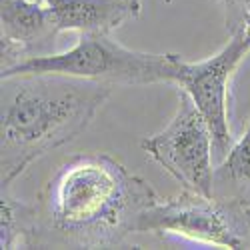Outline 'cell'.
Returning a JSON list of instances; mask_svg holds the SVG:
<instances>
[{"label":"cell","mask_w":250,"mask_h":250,"mask_svg":"<svg viewBox=\"0 0 250 250\" xmlns=\"http://www.w3.org/2000/svg\"><path fill=\"white\" fill-rule=\"evenodd\" d=\"M158 192L116 158L92 152L64 162L36 200L34 246L114 248L134 234Z\"/></svg>","instance_id":"1"},{"label":"cell","mask_w":250,"mask_h":250,"mask_svg":"<svg viewBox=\"0 0 250 250\" xmlns=\"http://www.w3.org/2000/svg\"><path fill=\"white\" fill-rule=\"evenodd\" d=\"M112 84L66 74L28 72L2 78V190L50 150L84 132Z\"/></svg>","instance_id":"2"},{"label":"cell","mask_w":250,"mask_h":250,"mask_svg":"<svg viewBox=\"0 0 250 250\" xmlns=\"http://www.w3.org/2000/svg\"><path fill=\"white\" fill-rule=\"evenodd\" d=\"M174 54L138 52L122 46L110 34H80L78 42L60 54H42L22 60L20 64L2 70L4 76L48 72L66 74L106 82V84H158L170 82Z\"/></svg>","instance_id":"3"},{"label":"cell","mask_w":250,"mask_h":250,"mask_svg":"<svg viewBox=\"0 0 250 250\" xmlns=\"http://www.w3.org/2000/svg\"><path fill=\"white\" fill-rule=\"evenodd\" d=\"M136 232L176 236L220 248H250V202L190 190L172 198L158 194L142 210Z\"/></svg>","instance_id":"4"},{"label":"cell","mask_w":250,"mask_h":250,"mask_svg":"<svg viewBox=\"0 0 250 250\" xmlns=\"http://www.w3.org/2000/svg\"><path fill=\"white\" fill-rule=\"evenodd\" d=\"M250 52V26L240 24L230 30V40L210 58L188 62L172 56L170 82L180 86L206 118L214 140V154L224 156L232 146V132L228 122V94L234 70Z\"/></svg>","instance_id":"5"},{"label":"cell","mask_w":250,"mask_h":250,"mask_svg":"<svg viewBox=\"0 0 250 250\" xmlns=\"http://www.w3.org/2000/svg\"><path fill=\"white\" fill-rule=\"evenodd\" d=\"M142 150L168 172L182 190L214 194V140L206 118L180 90L178 110L166 126L140 142Z\"/></svg>","instance_id":"6"},{"label":"cell","mask_w":250,"mask_h":250,"mask_svg":"<svg viewBox=\"0 0 250 250\" xmlns=\"http://www.w3.org/2000/svg\"><path fill=\"white\" fill-rule=\"evenodd\" d=\"M2 70L32 56L50 54L60 34L42 0H2Z\"/></svg>","instance_id":"7"},{"label":"cell","mask_w":250,"mask_h":250,"mask_svg":"<svg viewBox=\"0 0 250 250\" xmlns=\"http://www.w3.org/2000/svg\"><path fill=\"white\" fill-rule=\"evenodd\" d=\"M58 32L112 34L142 12L140 0H42Z\"/></svg>","instance_id":"8"},{"label":"cell","mask_w":250,"mask_h":250,"mask_svg":"<svg viewBox=\"0 0 250 250\" xmlns=\"http://www.w3.org/2000/svg\"><path fill=\"white\" fill-rule=\"evenodd\" d=\"M214 194L236 196L250 202V118L244 134L214 166Z\"/></svg>","instance_id":"9"},{"label":"cell","mask_w":250,"mask_h":250,"mask_svg":"<svg viewBox=\"0 0 250 250\" xmlns=\"http://www.w3.org/2000/svg\"><path fill=\"white\" fill-rule=\"evenodd\" d=\"M36 236V204H26L2 190L0 204V246L32 248Z\"/></svg>","instance_id":"10"},{"label":"cell","mask_w":250,"mask_h":250,"mask_svg":"<svg viewBox=\"0 0 250 250\" xmlns=\"http://www.w3.org/2000/svg\"><path fill=\"white\" fill-rule=\"evenodd\" d=\"M220 2L226 6V12H228V30H234L244 16L250 12V0H220Z\"/></svg>","instance_id":"11"}]
</instances>
